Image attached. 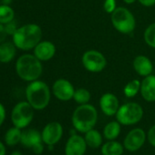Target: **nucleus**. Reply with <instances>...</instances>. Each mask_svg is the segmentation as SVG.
I'll list each match as a JSON object with an SVG mask.
<instances>
[{
    "instance_id": "f257e3e1",
    "label": "nucleus",
    "mask_w": 155,
    "mask_h": 155,
    "mask_svg": "<svg viewBox=\"0 0 155 155\" xmlns=\"http://www.w3.org/2000/svg\"><path fill=\"white\" fill-rule=\"evenodd\" d=\"M98 121V111L96 108L90 104H82L78 106L71 116L72 126L75 130L81 133H86L94 129Z\"/></svg>"
},
{
    "instance_id": "f03ea898",
    "label": "nucleus",
    "mask_w": 155,
    "mask_h": 155,
    "mask_svg": "<svg viewBox=\"0 0 155 155\" xmlns=\"http://www.w3.org/2000/svg\"><path fill=\"white\" fill-rule=\"evenodd\" d=\"M42 38V30L36 24H27L18 28L13 35V43L22 50H30L34 48Z\"/></svg>"
},
{
    "instance_id": "7ed1b4c3",
    "label": "nucleus",
    "mask_w": 155,
    "mask_h": 155,
    "mask_svg": "<svg viewBox=\"0 0 155 155\" xmlns=\"http://www.w3.org/2000/svg\"><path fill=\"white\" fill-rule=\"evenodd\" d=\"M16 70L20 79L31 82L41 76L43 67L41 61L35 55L25 54L17 60Z\"/></svg>"
},
{
    "instance_id": "20e7f679",
    "label": "nucleus",
    "mask_w": 155,
    "mask_h": 155,
    "mask_svg": "<svg viewBox=\"0 0 155 155\" xmlns=\"http://www.w3.org/2000/svg\"><path fill=\"white\" fill-rule=\"evenodd\" d=\"M27 101L34 110H41L48 107L50 101V90L48 86L41 81H31L26 90Z\"/></svg>"
},
{
    "instance_id": "39448f33",
    "label": "nucleus",
    "mask_w": 155,
    "mask_h": 155,
    "mask_svg": "<svg viewBox=\"0 0 155 155\" xmlns=\"http://www.w3.org/2000/svg\"><path fill=\"white\" fill-rule=\"evenodd\" d=\"M110 20L114 28L121 34H130L136 27L133 14L123 7H118L110 14Z\"/></svg>"
},
{
    "instance_id": "423d86ee",
    "label": "nucleus",
    "mask_w": 155,
    "mask_h": 155,
    "mask_svg": "<svg viewBox=\"0 0 155 155\" xmlns=\"http://www.w3.org/2000/svg\"><path fill=\"white\" fill-rule=\"evenodd\" d=\"M143 109L137 102H128L120 106L117 113L116 120L125 126H130L140 122L143 117Z\"/></svg>"
},
{
    "instance_id": "0eeeda50",
    "label": "nucleus",
    "mask_w": 155,
    "mask_h": 155,
    "mask_svg": "<svg viewBox=\"0 0 155 155\" xmlns=\"http://www.w3.org/2000/svg\"><path fill=\"white\" fill-rule=\"evenodd\" d=\"M34 118V109L28 101L18 103L11 113V120L15 127L24 129L28 127Z\"/></svg>"
},
{
    "instance_id": "6e6552de",
    "label": "nucleus",
    "mask_w": 155,
    "mask_h": 155,
    "mask_svg": "<svg viewBox=\"0 0 155 155\" xmlns=\"http://www.w3.org/2000/svg\"><path fill=\"white\" fill-rule=\"evenodd\" d=\"M81 63L86 70L99 73L106 68L107 59L101 52L96 49H90L85 51L82 55Z\"/></svg>"
},
{
    "instance_id": "1a4fd4ad",
    "label": "nucleus",
    "mask_w": 155,
    "mask_h": 155,
    "mask_svg": "<svg viewBox=\"0 0 155 155\" xmlns=\"http://www.w3.org/2000/svg\"><path fill=\"white\" fill-rule=\"evenodd\" d=\"M147 134L141 128H135L130 130L123 140V146L126 150L135 152L139 150L146 142Z\"/></svg>"
},
{
    "instance_id": "9d476101",
    "label": "nucleus",
    "mask_w": 155,
    "mask_h": 155,
    "mask_svg": "<svg viewBox=\"0 0 155 155\" xmlns=\"http://www.w3.org/2000/svg\"><path fill=\"white\" fill-rule=\"evenodd\" d=\"M43 142L48 145H56L63 136V127L58 121H51L48 123L41 131Z\"/></svg>"
},
{
    "instance_id": "9b49d317",
    "label": "nucleus",
    "mask_w": 155,
    "mask_h": 155,
    "mask_svg": "<svg viewBox=\"0 0 155 155\" xmlns=\"http://www.w3.org/2000/svg\"><path fill=\"white\" fill-rule=\"evenodd\" d=\"M53 95L61 101H68L73 99L75 89L70 81L65 79L57 80L52 86Z\"/></svg>"
},
{
    "instance_id": "f8f14e48",
    "label": "nucleus",
    "mask_w": 155,
    "mask_h": 155,
    "mask_svg": "<svg viewBox=\"0 0 155 155\" xmlns=\"http://www.w3.org/2000/svg\"><path fill=\"white\" fill-rule=\"evenodd\" d=\"M88 145L84 137L73 133L68 139L65 145V155H84Z\"/></svg>"
},
{
    "instance_id": "ddd939ff",
    "label": "nucleus",
    "mask_w": 155,
    "mask_h": 155,
    "mask_svg": "<svg viewBox=\"0 0 155 155\" xmlns=\"http://www.w3.org/2000/svg\"><path fill=\"white\" fill-rule=\"evenodd\" d=\"M100 107L101 111L106 116H114L116 115L119 108L120 101L116 95L110 92H107L103 94L100 99Z\"/></svg>"
},
{
    "instance_id": "4468645a",
    "label": "nucleus",
    "mask_w": 155,
    "mask_h": 155,
    "mask_svg": "<svg viewBox=\"0 0 155 155\" xmlns=\"http://www.w3.org/2000/svg\"><path fill=\"white\" fill-rule=\"evenodd\" d=\"M132 66L136 73L140 77H147L153 72V64L150 61V59L144 56V55H139L137 56L132 62Z\"/></svg>"
},
{
    "instance_id": "2eb2a0df",
    "label": "nucleus",
    "mask_w": 155,
    "mask_h": 155,
    "mask_svg": "<svg viewBox=\"0 0 155 155\" xmlns=\"http://www.w3.org/2000/svg\"><path fill=\"white\" fill-rule=\"evenodd\" d=\"M56 54V47L50 41H40L34 48V55L40 61H48Z\"/></svg>"
},
{
    "instance_id": "dca6fc26",
    "label": "nucleus",
    "mask_w": 155,
    "mask_h": 155,
    "mask_svg": "<svg viewBox=\"0 0 155 155\" xmlns=\"http://www.w3.org/2000/svg\"><path fill=\"white\" fill-rule=\"evenodd\" d=\"M140 95L148 102L155 101V75L145 77L140 82Z\"/></svg>"
},
{
    "instance_id": "f3484780",
    "label": "nucleus",
    "mask_w": 155,
    "mask_h": 155,
    "mask_svg": "<svg viewBox=\"0 0 155 155\" xmlns=\"http://www.w3.org/2000/svg\"><path fill=\"white\" fill-rule=\"evenodd\" d=\"M41 133L35 129H28L22 131L20 143L29 149H32L36 144L42 142Z\"/></svg>"
},
{
    "instance_id": "a211bd4d",
    "label": "nucleus",
    "mask_w": 155,
    "mask_h": 155,
    "mask_svg": "<svg viewBox=\"0 0 155 155\" xmlns=\"http://www.w3.org/2000/svg\"><path fill=\"white\" fill-rule=\"evenodd\" d=\"M123 143L114 140H108L101 145V155H122L124 152Z\"/></svg>"
},
{
    "instance_id": "6ab92c4d",
    "label": "nucleus",
    "mask_w": 155,
    "mask_h": 155,
    "mask_svg": "<svg viewBox=\"0 0 155 155\" xmlns=\"http://www.w3.org/2000/svg\"><path fill=\"white\" fill-rule=\"evenodd\" d=\"M16 55V46L10 42L0 43V62L8 63Z\"/></svg>"
},
{
    "instance_id": "aec40b11",
    "label": "nucleus",
    "mask_w": 155,
    "mask_h": 155,
    "mask_svg": "<svg viewBox=\"0 0 155 155\" xmlns=\"http://www.w3.org/2000/svg\"><path fill=\"white\" fill-rule=\"evenodd\" d=\"M84 134V139L88 147L91 149H97L99 147H101V145L103 144V137L99 130L91 129Z\"/></svg>"
},
{
    "instance_id": "412c9836",
    "label": "nucleus",
    "mask_w": 155,
    "mask_h": 155,
    "mask_svg": "<svg viewBox=\"0 0 155 155\" xmlns=\"http://www.w3.org/2000/svg\"><path fill=\"white\" fill-rule=\"evenodd\" d=\"M120 126L121 124L118 120L110 121L105 125L103 129V137L108 140H116L120 134V130H121Z\"/></svg>"
},
{
    "instance_id": "4be33fe9",
    "label": "nucleus",
    "mask_w": 155,
    "mask_h": 155,
    "mask_svg": "<svg viewBox=\"0 0 155 155\" xmlns=\"http://www.w3.org/2000/svg\"><path fill=\"white\" fill-rule=\"evenodd\" d=\"M21 135H22L21 129L15 126L8 129L4 137L6 144L8 146H15L18 144L21 140Z\"/></svg>"
},
{
    "instance_id": "5701e85b",
    "label": "nucleus",
    "mask_w": 155,
    "mask_h": 155,
    "mask_svg": "<svg viewBox=\"0 0 155 155\" xmlns=\"http://www.w3.org/2000/svg\"><path fill=\"white\" fill-rule=\"evenodd\" d=\"M140 91V81L139 80H132L129 81L123 89V93L127 98H133Z\"/></svg>"
},
{
    "instance_id": "b1692460",
    "label": "nucleus",
    "mask_w": 155,
    "mask_h": 155,
    "mask_svg": "<svg viewBox=\"0 0 155 155\" xmlns=\"http://www.w3.org/2000/svg\"><path fill=\"white\" fill-rule=\"evenodd\" d=\"M91 98V92L85 89V88H80L75 90L74 92V96H73V100L79 104V105H82V104H87L90 102Z\"/></svg>"
},
{
    "instance_id": "393cba45",
    "label": "nucleus",
    "mask_w": 155,
    "mask_h": 155,
    "mask_svg": "<svg viewBox=\"0 0 155 155\" xmlns=\"http://www.w3.org/2000/svg\"><path fill=\"white\" fill-rule=\"evenodd\" d=\"M14 10L7 5L0 6V23L5 25L14 20Z\"/></svg>"
},
{
    "instance_id": "a878e982",
    "label": "nucleus",
    "mask_w": 155,
    "mask_h": 155,
    "mask_svg": "<svg viewBox=\"0 0 155 155\" xmlns=\"http://www.w3.org/2000/svg\"><path fill=\"white\" fill-rule=\"evenodd\" d=\"M143 38L149 47L155 48V22L147 27L143 33Z\"/></svg>"
},
{
    "instance_id": "bb28decb",
    "label": "nucleus",
    "mask_w": 155,
    "mask_h": 155,
    "mask_svg": "<svg viewBox=\"0 0 155 155\" xmlns=\"http://www.w3.org/2000/svg\"><path fill=\"white\" fill-rule=\"evenodd\" d=\"M117 8L116 0H105L103 3V9L106 13L111 14Z\"/></svg>"
},
{
    "instance_id": "cd10ccee",
    "label": "nucleus",
    "mask_w": 155,
    "mask_h": 155,
    "mask_svg": "<svg viewBox=\"0 0 155 155\" xmlns=\"http://www.w3.org/2000/svg\"><path fill=\"white\" fill-rule=\"evenodd\" d=\"M5 27V30H6V33L7 35H14L16 33V31L18 30V25H17V22L12 20L7 24L4 25Z\"/></svg>"
},
{
    "instance_id": "c85d7f7f",
    "label": "nucleus",
    "mask_w": 155,
    "mask_h": 155,
    "mask_svg": "<svg viewBox=\"0 0 155 155\" xmlns=\"http://www.w3.org/2000/svg\"><path fill=\"white\" fill-rule=\"evenodd\" d=\"M147 140L149 141V143L155 148V124L152 125L149 130H148V133H147Z\"/></svg>"
},
{
    "instance_id": "c756f323",
    "label": "nucleus",
    "mask_w": 155,
    "mask_h": 155,
    "mask_svg": "<svg viewBox=\"0 0 155 155\" xmlns=\"http://www.w3.org/2000/svg\"><path fill=\"white\" fill-rule=\"evenodd\" d=\"M44 142L42 141V142H39V143H38V144H36L31 150H32V151L34 152V153H36V154H41L42 152H43V150H44Z\"/></svg>"
},
{
    "instance_id": "7c9ffc66",
    "label": "nucleus",
    "mask_w": 155,
    "mask_h": 155,
    "mask_svg": "<svg viewBox=\"0 0 155 155\" xmlns=\"http://www.w3.org/2000/svg\"><path fill=\"white\" fill-rule=\"evenodd\" d=\"M137 1L143 7L150 8L155 5V0H137Z\"/></svg>"
},
{
    "instance_id": "2f4dec72",
    "label": "nucleus",
    "mask_w": 155,
    "mask_h": 155,
    "mask_svg": "<svg viewBox=\"0 0 155 155\" xmlns=\"http://www.w3.org/2000/svg\"><path fill=\"white\" fill-rule=\"evenodd\" d=\"M6 119V110L5 107L0 103V126L3 124Z\"/></svg>"
},
{
    "instance_id": "473e14b6",
    "label": "nucleus",
    "mask_w": 155,
    "mask_h": 155,
    "mask_svg": "<svg viewBox=\"0 0 155 155\" xmlns=\"http://www.w3.org/2000/svg\"><path fill=\"white\" fill-rule=\"evenodd\" d=\"M6 36H7V33L5 30V27L3 24L0 23V43H2L5 40Z\"/></svg>"
},
{
    "instance_id": "72a5a7b5",
    "label": "nucleus",
    "mask_w": 155,
    "mask_h": 155,
    "mask_svg": "<svg viewBox=\"0 0 155 155\" xmlns=\"http://www.w3.org/2000/svg\"><path fill=\"white\" fill-rule=\"evenodd\" d=\"M6 152H7V150H6L5 144L2 141H0V155H6Z\"/></svg>"
},
{
    "instance_id": "f704fd0d",
    "label": "nucleus",
    "mask_w": 155,
    "mask_h": 155,
    "mask_svg": "<svg viewBox=\"0 0 155 155\" xmlns=\"http://www.w3.org/2000/svg\"><path fill=\"white\" fill-rule=\"evenodd\" d=\"M1 3H2V5L9 6L12 3V0H1Z\"/></svg>"
},
{
    "instance_id": "c9c22d12",
    "label": "nucleus",
    "mask_w": 155,
    "mask_h": 155,
    "mask_svg": "<svg viewBox=\"0 0 155 155\" xmlns=\"http://www.w3.org/2000/svg\"><path fill=\"white\" fill-rule=\"evenodd\" d=\"M137 1V0H123V2L125 4H128V5H131L133 3H135Z\"/></svg>"
},
{
    "instance_id": "e433bc0d",
    "label": "nucleus",
    "mask_w": 155,
    "mask_h": 155,
    "mask_svg": "<svg viewBox=\"0 0 155 155\" xmlns=\"http://www.w3.org/2000/svg\"><path fill=\"white\" fill-rule=\"evenodd\" d=\"M11 155H22V153L20 151H18V150H15V151H13L11 153Z\"/></svg>"
}]
</instances>
